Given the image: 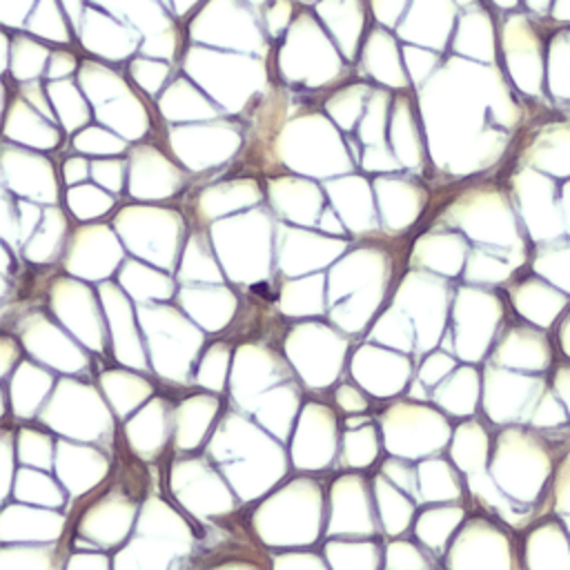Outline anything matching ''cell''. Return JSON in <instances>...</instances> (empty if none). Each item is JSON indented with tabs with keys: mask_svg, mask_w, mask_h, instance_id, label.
Instances as JSON below:
<instances>
[{
	"mask_svg": "<svg viewBox=\"0 0 570 570\" xmlns=\"http://www.w3.org/2000/svg\"><path fill=\"white\" fill-rule=\"evenodd\" d=\"M207 452L243 501L265 494L287 470L285 452L269 432L236 412H229L218 423Z\"/></svg>",
	"mask_w": 570,
	"mask_h": 570,
	"instance_id": "obj_1",
	"label": "cell"
},
{
	"mask_svg": "<svg viewBox=\"0 0 570 570\" xmlns=\"http://www.w3.org/2000/svg\"><path fill=\"white\" fill-rule=\"evenodd\" d=\"M252 525L267 546L314 543L323 525V488L314 479L285 483L256 508Z\"/></svg>",
	"mask_w": 570,
	"mask_h": 570,
	"instance_id": "obj_2",
	"label": "cell"
},
{
	"mask_svg": "<svg viewBox=\"0 0 570 570\" xmlns=\"http://www.w3.org/2000/svg\"><path fill=\"white\" fill-rule=\"evenodd\" d=\"M552 474V456L534 432L523 428H505L499 432L490 476L517 503H537L546 494Z\"/></svg>",
	"mask_w": 570,
	"mask_h": 570,
	"instance_id": "obj_3",
	"label": "cell"
},
{
	"mask_svg": "<svg viewBox=\"0 0 570 570\" xmlns=\"http://www.w3.org/2000/svg\"><path fill=\"white\" fill-rule=\"evenodd\" d=\"M140 325L149 343L154 370L169 381L185 383L203 345V334L167 305H142Z\"/></svg>",
	"mask_w": 570,
	"mask_h": 570,
	"instance_id": "obj_4",
	"label": "cell"
},
{
	"mask_svg": "<svg viewBox=\"0 0 570 570\" xmlns=\"http://www.w3.org/2000/svg\"><path fill=\"white\" fill-rule=\"evenodd\" d=\"M40 419L51 430L78 441L105 443L114 434V419L100 392L73 379L58 381Z\"/></svg>",
	"mask_w": 570,
	"mask_h": 570,
	"instance_id": "obj_5",
	"label": "cell"
},
{
	"mask_svg": "<svg viewBox=\"0 0 570 570\" xmlns=\"http://www.w3.org/2000/svg\"><path fill=\"white\" fill-rule=\"evenodd\" d=\"M385 448L403 459L439 452L450 439L448 419L421 403H394L381 416Z\"/></svg>",
	"mask_w": 570,
	"mask_h": 570,
	"instance_id": "obj_6",
	"label": "cell"
},
{
	"mask_svg": "<svg viewBox=\"0 0 570 570\" xmlns=\"http://www.w3.org/2000/svg\"><path fill=\"white\" fill-rule=\"evenodd\" d=\"M347 341L321 323H301L285 338V354L305 385L321 390L336 381Z\"/></svg>",
	"mask_w": 570,
	"mask_h": 570,
	"instance_id": "obj_7",
	"label": "cell"
},
{
	"mask_svg": "<svg viewBox=\"0 0 570 570\" xmlns=\"http://www.w3.org/2000/svg\"><path fill=\"white\" fill-rule=\"evenodd\" d=\"M548 390L543 374H525L488 365L481 385V403L497 425L530 421L541 394Z\"/></svg>",
	"mask_w": 570,
	"mask_h": 570,
	"instance_id": "obj_8",
	"label": "cell"
},
{
	"mask_svg": "<svg viewBox=\"0 0 570 570\" xmlns=\"http://www.w3.org/2000/svg\"><path fill=\"white\" fill-rule=\"evenodd\" d=\"M174 499L194 517H223L234 510L232 485L203 459L174 461L169 470Z\"/></svg>",
	"mask_w": 570,
	"mask_h": 570,
	"instance_id": "obj_9",
	"label": "cell"
},
{
	"mask_svg": "<svg viewBox=\"0 0 570 570\" xmlns=\"http://www.w3.org/2000/svg\"><path fill=\"white\" fill-rule=\"evenodd\" d=\"M450 570H512L510 537L490 519H470L448 550Z\"/></svg>",
	"mask_w": 570,
	"mask_h": 570,
	"instance_id": "obj_10",
	"label": "cell"
},
{
	"mask_svg": "<svg viewBox=\"0 0 570 570\" xmlns=\"http://www.w3.org/2000/svg\"><path fill=\"white\" fill-rule=\"evenodd\" d=\"M287 379V365L281 356L272 350L247 343L240 345L232 358V374H229V390L232 399L240 410L254 412L258 399L281 385Z\"/></svg>",
	"mask_w": 570,
	"mask_h": 570,
	"instance_id": "obj_11",
	"label": "cell"
},
{
	"mask_svg": "<svg viewBox=\"0 0 570 570\" xmlns=\"http://www.w3.org/2000/svg\"><path fill=\"white\" fill-rule=\"evenodd\" d=\"M338 450L336 414L323 403H307L301 410L292 439V461L301 470H325Z\"/></svg>",
	"mask_w": 570,
	"mask_h": 570,
	"instance_id": "obj_12",
	"label": "cell"
},
{
	"mask_svg": "<svg viewBox=\"0 0 570 570\" xmlns=\"http://www.w3.org/2000/svg\"><path fill=\"white\" fill-rule=\"evenodd\" d=\"M396 307L405 309L412 318L419 352L436 345L445 316L443 283L423 274H407L396 292Z\"/></svg>",
	"mask_w": 570,
	"mask_h": 570,
	"instance_id": "obj_13",
	"label": "cell"
},
{
	"mask_svg": "<svg viewBox=\"0 0 570 570\" xmlns=\"http://www.w3.org/2000/svg\"><path fill=\"white\" fill-rule=\"evenodd\" d=\"M374 505L370 488L361 474H345L330 490V537H367L374 534Z\"/></svg>",
	"mask_w": 570,
	"mask_h": 570,
	"instance_id": "obj_14",
	"label": "cell"
},
{
	"mask_svg": "<svg viewBox=\"0 0 570 570\" xmlns=\"http://www.w3.org/2000/svg\"><path fill=\"white\" fill-rule=\"evenodd\" d=\"M51 307L65 327L89 350H105V330L91 292L76 281H56L51 285Z\"/></svg>",
	"mask_w": 570,
	"mask_h": 570,
	"instance_id": "obj_15",
	"label": "cell"
},
{
	"mask_svg": "<svg viewBox=\"0 0 570 570\" xmlns=\"http://www.w3.org/2000/svg\"><path fill=\"white\" fill-rule=\"evenodd\" d=\"M352 376L374 396H394L403 392L410 381L412 363L407 356L392 350L363 345L352 356Z\"/></svg>",
	"mask_w": 570,
	"mask_h": 570,
	"instance_id": "obj_16",
	"label": "cell"
},
{
	"mask_svg": "<svg viewBox=\"0 0 570 570\" xmlns=\"http://www.w3.org/2000/svg\"><path fill=\"white\" fill-rule=\"evenodd\" d=\"M136 519V503L120 490H111L96 499L78 521V534L87 541L111 548L125 541Z\"/></svg>",
	"mask_w": 570,
	"mask_h": 570,
	"instance_id": "obj_17",
	"label": "cell"
},
{
	"mask_svg": "<svg viewBox=\"0 0 570 570\" xmlns=\"http://www.w3.org/2000/svg\"><path fill=\"white\" fill-rule=\"evenodd\" d=\"M22 343L38 361L65 374H82L89 367L82 350L45 316H31L20 330Z\"/></svg>",
	"mask_w": 570,
	"mask_h": 570,
	"instance_id": "obj_18",
	"label": "cell"
},
{
	"mask_svg": "<svg viewBox=\"0 0 570 570\" xmlns=\"http://www.w3.org/2000/svg\"><path fill=\"white\" fill-rule=\"evenodd\" d=\"M53 468L67 492L71 497H80L105 479L109 472V459L94 445L58 441Z\"/></svg>",
	"mask_w": 570,
	"mask_h": 570,
	"instance_id": "obj_19",
	"label": "cell"
},
{
	"mask_svg": "<svg viewBox=\"0 0 570 570\" xmlns=\"http://www.w3.org/2000/svg\"><path fill=\"white\" fill-rule=\"evenodd\" d=\"M194 543L163 537H134L114 559V570H185Z\"/></svg>",
	"mask_w": 570,
	"mask_h": 570,
	"instance_id": "obj_20",
	"label": "cell"
},
{
	"mask_svg": "<svg viewBox=\"0 0 570 570\" xmlns=\"http://www.w3.org/2000/svg\"><path fill=\"white\" fill-rule=\"evenodd\" d=\"M525 570H570V534L563 519H546L525 534Z\"/></svg>",
	"mask_w": 570,
	"mask_h": 570,
	"instance_id": "obj_21",
	"label": "cell"
},
{
	"mask_svg": "<svg viewBox=\"0 0 570 570\" xmlns=\"http://www.w3.org/2000/svg\"><path fill=\"white\" fill-rule=\"evenodd\" d=\"M100 294H102L107 318H109V330H111V338H114L116 358L122 365L145 370V365H147L145 363V350H142V343L138 338L134 316H131V307H129L127 298L114 285H107V283L100 287Z\"/></svg>",
	"mask_w": 570,
	"mask_h": 570,
	"instance_id": "obj_22",
	"label": "cell"
},
{
	"mask_svg": "<svg viewBox=\"0 0 570 570\" xmlns=\"http://www.w3.org/2000/svg\"><path fill=\"white\" fill-rule=\"evenodd\" d=\"M65 517L31 505H7L0 519V537L2 541H53L62 534Z\"/></svg>",
	"mask_w": 570,
	"mask_h": 570,
	"instance_id": "obj_23",
	"label": "cell"
},
{
	"mask_svg": "<svg viewBox=\"0 0 570 570\" xmlns=\"http://www.w3.org/2000/svg\"><path fill=\"white\" fill-rule=\"evenodd\" d=\"M80 232L82 234L76 236L69 249L67 267L87 278H98L109 274L120 258V252L114 238L107 234L109 229L96 227V229H80Z\"/></svg>",
	"mask_w": 570,
	"mask_h": 570,
	"instance_id": "obj_24",
	"label": "cell"
},
{
	"mask_svg": "<svg viewBox=\"0 0 570 570\" xmlns=\"http://www.w3.org/2000/svg\"><path fill=\"white\" fill-rule=\"evenodd\" d=\"M479 303L481 301L472 298L470 292H461L456 305V354L465 361H479L492 341L494 316Z\"/></svg>",
	"mask_w": 570,
	"mask_h": 570,
	"instance_id": "obj_25",
	"label": "cell"
},
{
	"mask_svg": "<svg viewBox=\"0 0 570 570\" xmlns=\"http://www.w3.org/2000/svg\"><path fill=\"white\" fill-rule=\"evenodd\" d=\"M125 436L140 459H154L169 436V410L163 399L147 401L125 425Z\"/></svg>",
	"mask_w": 570,
	"mask_h": 570,
	"instance_id": "obj_26",
	"label": "cell"
},
{
	"mask_svg": "<svg viewBox=\"0 0 570 570\" xmlns=\"http://www.w3.org/2000/svg\"><path fill=\"white\" fill-rule=\"evenodd\" d=\"M220 410V401L214 394L187 396L174 410V441L178 450H194L203 443L212 421Z\"/></svg>",
	"mask_w": 570,
	"mask_h": 570,
	"instance_id": "obj_27",
	"label": "cell"
},
{
	"mask_svg": "<svg viewBox=\"0 0 570 570\" xmlns=\"http://www.w3.org/2000/svg\"><path fill=\"white\" fill-rule=\"evenodd\" d=\"M550 361L552 354L548 343L525 330H512L494 350V363L530 374L546 372L550 367Z\"/></svg>",
	"mask_w": 570,
	"mask_h": 570,
	"instance_id": "obj_28",
	"label": "cell"
},
{
	"mask_svg": "<svg viewBox=\"0 0 570 570\" xmlns=\"http://www.w3.org/2000/svg\"><path fill=\"white\" fill-rule=\"evenodd\" d=\"M180 303L207 330L225 327L236 307L234 294L225 287H185Z\"/></svg>",
	"mask_w": 570,
	"mask_h": 570,
	"instance_id": "obj_29",
	"label": "cell"
},
{
	"mask_svg": "<svg viewBox=\"0 0 570 570\" xmlns=\"http://www.w3.org/2000/svg\"><path fill=\"white\" fill-rule=\"evenodd\" d=\"M298 403H301L298 390L294 385L281 383V385L267 390L258 399L254 414H256L258 425L265 428L272 436L287 439L292 432V423H294Z\"/></svg>",
	"mask_w": 570,
	"mask_h": 570,
	"instance_id": "obj_30",
	"label": "cell"
},
{
	"mask_svg": "<svg viewBox=\"0 0 570 570\" xmlns=\"http://www.w3.org/2000/svg\"><path fill=\"white\" fill-rule=\"evenodd\" d=\"M287 232L289 234H283L281 265H283V272H289V274L316 269L343 249V245L338 243L314 238L309 234H292L294 229H287Z\"/></svg>",
	"mask_w": 570,
	"mask_h": 570,
	"instance_id": "obj_31",
	"label": "cell"
},
{
	"mask_svg": "<svg viewBox=\"0 0 570 570\" xmlns=\"http://www.w3.org/2000/svg\"><path fill=\"white\" fill-rule=\"evenodd\" d=\"M53 387V374H49L47 370L22 361L11 379V387H9V396H11V407L16 412V416L29 419L38 412L40 403L47 399V394Z\"/></svg>",
	"mask_w": 570,
	"mask_h": 570,
	"instance_id": "obj_32",
	"label": "cell"
},
{
	"mask_svg": "<svg viewBox=\"0 0 570 570\" xmlns=\"http://www.w3.org/2000/svg\"><path fill=\"white\" fill-rule=\"evenodd\" d=\"M100 387L105 399L109 401L111 410L118 416H127L138 410L154 392L151 383L134 372L127 370H109L100 376Z\"/></svg>",
	"mask_w": 570,
	"mask_h": 570,
	"instance_id": "obj_33",
	"label": "cell"
},
{
	"mask_svg": "<svg viewBox=\"0 0 570 570\" xmlns=\"http://www.w3.org/2000/svg\"><path fill=\"white\" fill-rule=\"evenodd\" d=\"M481 399V376L474 367H459L434 387L439 407L456 416H468L476 410Z\"/></svg>",
	"mask_w": 570,
	"mask_h": 570,
	"instance_id": "obj_34",
	"label": "cell"
},
{
	"mask_svg": "<svg viewBox=\"0 0 570 570\" xmlns=\"http://www.w3.org/2000/svg\"><path fill=\"white\" fill-rule=\"evenodd\" d=\"M138 534L147 537H163V539H174L183 543H194V532L189 523L163 499L149 497L138 514L136 523Z\"/></svg>",
	"mask_w": 570,
	"mask_h": 570,
	"instance_id": "obj_35",
	"label": "cell"
},
{
	"mask_svg": "<svg viewBox=\"0 0 570 570\" xmlns=\"http://www.w3.org/2000/svg\"><path fill=\"white\" fill-rule=\"evenodd\" d=\"M450 454L454 465L470 474L483 472L488 456H490V434L479 421H465L461 423L452 434Z\"/></svg>",
	"mask_w": 570,
	"mask_h": 570,
	"instance_id": "obj_36",
	"label": "cell"
},
{
	"mask_svg": "<svg viewBox=\"0 0 570 570\" xmlns=\"http://www.w3.org/2000/svg\"><path fill=\"white\" fill-rule=\"evenodd\" d=\"M372 492H374V501H376L379 517H381V523H383L385 532L390 537L401 534L410 525V521H412V514H414L412 501L401 492L399 485H394L383 474H379L374 479Z\"/></svg>",
	"mask_w": 570,
	"mask_h": 570,
	"instance_id": "obj_37",
	"label": "cell"
},
{
	"mask_svg": "<svg viewBox=\"0 0 570 570\" xmlns=\"http://www.w3.org/2000/svg\"><path fill=\"white\" fill-rule=\"evenodd\" d=\"M465 510L461 505H439L425 510L416 519V537L436 554L443 552L448 539L454 534V530L463 523Z\"/></svg>",
	"mask_w": 570,
	"mask_h": 570,
	"instance_id": "obj_38",
	"label": "cell"
},
{
	"mask_svg": "<svg viewBox=\"0 0 570 570\" xmlns=\"http://www.w3.org/2000/svg\"><path fill=\"white\" fill-rule=\"evenodd\" d=\"M419 497L423 501H456L461 497V483L452 465L443 459H425L419 470Z\"/></svg>",
	"mask_w": 570,
	"mask_h": 570,
	"instance_id": "obj_39",
	"label": "cell"
},
{
	"mask_svg": "<svg viewBox=\"0 0 570 570\" xmlns=\"http://www.w3.org/2000/svg\"><path fill=\"white\" fill-rule=\"evenodd\" d=\"M325 557L332 570H376L379 548L372 541L332 539L325 543Z\"/></svg>",
	"mask_w": 570,
	"mask_h": 570,
	"instance_id": "obj_40",
	"label": "cell"
},
{
	"mask_svg": "<svg viewBox=\"0 0 570 570\" xmlns=\"http://www.w3.org/2000/svg\"><path fill=\"white\" fill-rule=\"evenodd\" d=\"M13 494L22 503H36L42 508H60L65 503L62 490L53 483V479L27 465L16 472Z\"/></svg>",
	"mask_w": 570,
	"mask_h": 570,
	"instance_id": "obj_41",
	"label": "cell"
},
{
	"mask_svg": "<svg viewBox=\"0 0 570 570\" xmlns=\"http://www.w3.org/2000/svg\"><path fill=\"white\" fill-rule=\"evenodd\" d=\"M281 303H283L281 305L283 312L292 316L318 314L323 309V278L312 276L296 283H287L283 287Z\"/></svg>",
	"mask_w": 570,
	"mask_h": 570,
	"instance_id": "obj_42",
	"label": "cell"
},
{
	"mask_svg": "<svg viewBox=\"0 0 570 570\" xmlns=\"http://www.w3.org/2000/svg\"><path fill=\"white\" fill-rule=\"evenodd\" d=\"M122 287L131 292L138 301L147 303L149 298H167L171 294V281L160 272H154L145 265L127 263L120 274Z\"/></svg>",
	"mask_w": 570,
	"mask_h": 570,
	"instance_id": "obj_43",
	"label": "cell"
},
{
	"mask_svg": "<svg viewBox=\"0 0 570 570\" xmlns=\"http://www.w3.org/2000/svg\"><path fill=\"white\" fill-rule=\"evenodd\" d=\"M0 570H60V561L51 546H13L2 548Z\"/></svg>",
	"mask_w": 570,
	"mask_h": 570,
	"instance_id": "obj_44",
	"label": "cell"
},
{
	"mask_svg": "<svg viewBox=\"0 0 570 570\" xmlns=\"http://www.w3.org/2000/svg\"><path fill=\"white\" fill-rule=\"evenodd\" d=\"M370 336L383 345L394 347V350L410 352L414 345V323L407 314L401 312V307L394 305L379 318V323L372 327Z\"/></svg>",
	"mask_w": 570,
	"mask_h": 570,
	"instance_id": "obj_45",
	"label": "cell"
},
{
	"mask_svg": "<svg viewBox=\"0 0 570 570\" xmlns=\"http://www.w3.org/2000/svg\"><path fill=\"white\" fill-rule=\"evenodd\" d=\"M16 452L20 463H24L27 468L49 470L56 463V443L51 441L49 434L33 428H22L18 432Z\"/></svg>",
	"mask_w": 570,
	"mask_h": 570,
	"instance_id": "obj_46",
	"label": "cell"
},
{
	"mask_svg": "<svg viewBox=\"0 0 570 570\" xmlns=\"http://www.w3.org/2000/svg\"><path fill=\"white\" fill-rule=\"evenodd\" d=\"M379 454V436L376 430L365 423L361 428H352L343 434L341 459L347 468H367Z\"/></svg>",
	"mask_w": 570,
	"mask_h": 570,
	"instance_id": "obj_47",
	"label": "cell"
},
{
	"mask_svg": "<svg viewBox=\"0 0 570 570\" xmlns=\"http://www.w3.org/2000/svg\"><path fill=\"white\" fill-rule=\"evenodd\" d=\"M232 354L225 343H214L196 367V383L209 392H220L229 379Z\"/></svg>",
	"mask_w": 570,
	"mask_h": 570,
	"instance_id": "obj_48",
	"label": "cell"
},
{
	"mask_svg": "<svg viewBox=\"0 0 570 570\" xmlns=\"http://www.w3.org/2000/svg\"><path fill=\"white\" fill-rule=\"evenodd\" d=\"M180 276L183 278H194V281H218L220 278L207 245H203L198 238L191 240L189 252L185 254V263H183Z\"/></svg>",
	"mask_w": 570,
	"mask_h": 570,
	"instance_id": "obj_49",
	"label": "cell"
},
{
	"mask_svg": "<svg viewBox=\"0 0 570 570\" xmlns=\"http://www.w3.org/2000/svg\"><path fill=\"white\" fill-rule=\"evenodd\" d=\"M387 570H430L425 554L410 541H392L385 552Z\"/></svg>",
	"mask_w": 570,
	"mask_h": 570,
	"instance_id": "obj_50",
	"label": "cell"
},
{
	"mask_svg": "<svg viewBox=\"0 0 570 570\" xmlns=\"http://www.w3.org/2000/svg\"><path fill=\"white\" fill-rule=\"evenodd\" d=\"M566 421H570V416H568L563 403L559 401V396L552 390H546L528 423L532 428H559Z\"/></svg>",
	"mask_w": 570,
	"mask_h": 570,
	"instance_id": "obj_51",
	"label": "cell"
},
{
	"mask_svg": "<svg viewBox=\"0 0 570 570\" xmlns=\"http://www.w3.org/2000/svg\"><path fill=\"white\" fill-rule=\"evenodd\" d=\"M454 372V358L450 354H443V352H434L430 354L421 370H419V376H416V383H421L425 390L428 387H434L439 385L443 379H448L450 374Z\"/></svg>",
	"mask_w": 570,
	"mask_h": 570,
	"instance_id": "obj_52",
	"label": "cell"
},
{
	"mask_svg": "<svg viewBox=\"0 0 570 570\" xmlns=\"http://www.w3.org/2000/svg\"><path fill=\"white\" fill-rule=\"evenodd\" d=\"M552 505L561 517H570V452L559 461L554 472Z\"/></svg>",
	"mask_w": 570,
	"mask_h": 570,
	"instance_id": "obj_53",
	"label": "cell"
},
{
	"mask_svg": "<svg viewBox=\"0 0 570 570\" xmlns=\"http://www.w3.org/2000/svg\"><path fill=\"white\" fill-rule=\"evenodd\" d=\"M383 476H387L394 485H399L401 490L405 492H412L414 497L419 494V474L405 463V461H399V459H387L383 463V470H381Z\"/></svg>",
	"mask_w": 570,
	"mask_h": 570,
	"instance_id": "obj_54",
	"label": "cell"
},
{
	"mask_svg": "<svg viewBox=\"0 0 570 570\" xmlns=\"http://www.w3.org/2000/svg\"><path fill=\"white\" fill-rule=\"evenodd\" d=\"M272 570H327V566L314 552H285L274 557Z\"/></svg>",
	"mask_w": 570,
	"mask_h": 570,
	"instance_id": "obj_55",
	"label": "cell"
},
{
	"mask_svg": "<svg viewBox=\"0 0 570 570\" xmlns=\"http://www.w3.org/2000/svg\"><path fill=\"white\" fill-rule=\"evenodd\" d=\"M336 403L347 414H361L367 410V399L363 396V392L347 383L336 390Z\"/></svg>",
	"mask_w": 570,
	"mask_h": 570,
	"instance_id": "obj_56",
	"label": "cell"
},
{
	"mask_svg": "<svg viewBox=\"0 0 570 570\" xmlns=\"http://www.w3.org/2000/svg\"><path fill=\"white\" fill-rule=\"evenodd\" d=\"M67 570H109V559L100 552H73L67 561Z\"/></svg>",
	"mask_w": 570,
	"mask_h": 570,
	"instance_id": "obj_57",
	"label": "cell"
},
{
	"mask_svg": "<svg viewBox=\"0 0 570 570\" xmlns=\"http://www.w3.org/2000/svg\"><path fill=\"white\" fill-rule=\"evenodd\" d=\"M552 392L559 396V401L563 403V407H566V412L570 416V365L568 363H559L554 367Z\"/></svg>",
	"mask_w": 570,
	"mask_h": 570,
	"instance_id": "obj_58",
	"label": "cell"
},
{
	"mask_svg": "<svg viewBox=\"0 0 570 570\" xmlns=\"http://www.w3.org/2000/svg\"><path fill=\"white\" fill-rule=\"evenodd\" d=\"M13 445H11V434H2V497L9 494L11 485V470H13Z\"/></svg>",
	"mask_w": 570,
	"mask_h": 570,
	"instance_id": "obj_59",
	"label": "cell"
},
{
	"mask_svg": "<svg viewBox=\"0 0 570 570\" xmlns=\"http://www.w3.org/2000/svg\"><path fill=\"white\" fill-rule=\"evenodd\" d=\"M18 361V345L11 338L2 341V372L7 374L11 370V363Z\"/></svg>",
	"mask_w": 570,
	"mask_h": 570,
	"instance_id": "obj_60",
	"label": "cell"
},
{
	"mask_svg": "<svg viewBox=\"0 0 570 570\" xmlns=\"http://www.w3.org/2000/svg\"><path fill=\"white\" fill-rule=\"evenodd\" d=\"M209 570H258V568L254 563H249V561H225V563L214 566Z\"/></svg>",
	"mask_w": 570,
	"mask_h": 570,
	"instance_id": "obj_61",
	"label": "cell"
},
{
	"mask_svg": "<svg viewBox=\"0 0 570 570\" xmlns=\"http://www.w3.org/2000/svg\"><path fill=\"white\" fill-rule=\"evenodd\" d=\"M563 519V523H566V530H568V534H570V517H561Z\"/></svg>",
	"mask_w": 570,
	"mask_h": 570,
	"instance_id": "obj_62",
	"label": "cell"
}]
</instances>
